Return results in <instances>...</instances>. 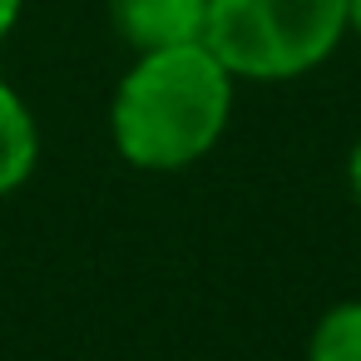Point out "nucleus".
Wrapping results in <instances>:
<instances>
[{"instance_id": "5", "label": "nucleus", "mask_w": 361, "mask_h": 361, "mask_svg": "<svg viewBox=\"0 0 361 361\" xmlns=\"http://www.w3.org/2000/svg\"><path fill=\"white\" fill-rule=\"evenodd\" d=\"M307 361H361V297L336 302L307 336Z\"/></svg>"}, {"instance_id": "6", "label": "nucleus", "mask_w": 361, "mask_h": 361, "mask_svg": "<svg viewBox=\"0 0 361 361\" xmlns=\"http://www.w3.org/2000/svg\"><path fill=\"white\" fill-rule=\"evenodd\" d=\"M346 188H351V198H356V208H361V139H356L351 154H346Z\"/></svg>"}, {"instance_id": "1", "label": "nucleus", "mask_w": 361, "mask_h": 361, "mask_svg": "<svg viewBox=\"0 0 361 361\" xmlns=\"http://www.w3.org/2000/svg\"><path fill=\"white\" fill-rule=\"evenodd\" d=\"M233 85L238 80L203 40L134 55L109 99V139L119 159L144 173L198 164L233 119Z\"/></svg>"}, {"instance_id": "7", "label": "nucleus", "mask_w": 361, "mask_h": 361, "mask_svg": "<svg viewBox=\"0 0 361 361\" xmlns=\"http://www.w3.org/2000/svg\"><path fill=\"white\" fill-rule=\"evenodd\" d=\"M20 6H25V0H0V40H6V35L16 30V20H20Z\"/></svg>"}, {"instance_id": "4", "label": "nucleus", "mask_w": 361, "mask_h": 361, "mask_svg": "<svg viewBox=\"0 0 361 361\" xmlns=\"http://www.w3.org/2000/svg\"><path fill=\"white\" fill-rule=\"evenodd\" d=\"M35 164H40V124L20 99V90L0 80V198L25 188Z\"/></svg>"}, {"instance_id": "8", "label": "nucleus", "mask_w": 361, "mask_h": 361, "mask_svg": "<svg viewBox=\"0 0 361 361\" xmlns=\"http://www.w3.org/2000/svg\"><path fill=\"white\" fill-rule=\"evenodd\" d=\"M346 35L361 40V0H346Z\"/></svg>"}, {"instance_id": "3", "label": "nucleus", "mask_w": 361, "mask_h": 361, "mask_svg": "<svg viewBox=\"0 0 361 361\" xmlns=\"http://www.w3.org/2000/svg\"><path fill=\"white\" fill-rule=\"evenodd\" d=\"M109 25L134 55L193 45L208 30V0H109Z\"/></svg>"}, {"instance_id": "2", "label": "nucleus", "mask_w": 361, "mask_h": 361, "mask_svg": "<svg viewBox=\"0 0 361 361\" xmlns=\"http://www.w3.org/2000/svg\"><path fill=\"white\" fill-rule=\"evenodd\" d=\"M346 40V0H208L203 45L233 80L277 85L312 75Z\"/></svg>"}]
</instances>
